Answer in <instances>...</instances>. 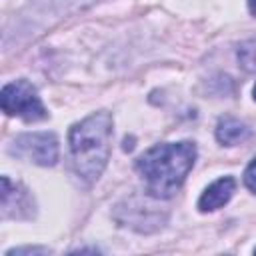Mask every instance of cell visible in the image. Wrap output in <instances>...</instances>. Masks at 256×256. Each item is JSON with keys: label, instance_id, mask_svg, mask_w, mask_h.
Returning a JSON list of instances; mask_svg holds the SVG:
<instances>
[{"label": "cell", "instance_id": "cell-1", "mask_svg": "<svg viewBox=\"0 0 256 256\" xmlns=\"http://www.w3.org/2000/svg\"><path fill=\"white\" fill-rule=\"evenodd\" d=\"M196 160L192 142H166L146 150L136 160V170L152 198H170L184 184Z\"/></svg>", "mask_w": 256, "mask_h": 256}, {"label": "cell", "instance_id": "cell-2", "mask_svg": "<svg viewBox=\"0 0 256 256\" xmlns=\"http://www.w3.org/2000/svg\"><path fill=\"white\" fill-rule=\"evenodd\" d=\"M112 116L106 110L94 112L70 128L68 144L76 176L86 184H94L110 158Z\"/></svg>", "mask_w": 256, "mask_h": 256}, {"label": "cell", "instance_id": "cell-3", "mask_svg": "<svg viewBox=\"0 0 256 256\" xmlns=\"http://www.w3.org/2000/svg\"><path fill=\"white\" fill-rule=\"evenodd\" d=\"M0 104L8 116H18L26 122H38L48 118V112L36 88L28 80H14L6 84L0 94Z\"/></svg>", "mask_w": 256, "mask_h": 256}, {"label": "cell", "instance_id": "cell-4", "mask_svg": "<svg viewBox=\"0 0 256 256\" xmlns=\"http://www.w3.org/2000/svg\"><path fill=\"white\" fill-rule=\"evenodd\" d=\"M10 154L40 166H54L58 160V138L52 132L20 134L10 146Z\"/></svg>", "mask_w": 256, "mask_h": 256}, {"label": "cell", "instance_id": "cell-5", "mask_svg": "<svg viewBox=\"0 0 256 256\" xmlns=\"http://www.w3.org/2000/svg\"><path fill=\"white\" fill-rule=\"evenodd\" d=\"M34 210H32L30 194L18 184H12L8 176H4L2 178V216L4 218H30Z\"/></svg>", "mask_w": 256, "mask_h": 256}, {"label": "cell", "instance_id": "cell-6", "mask_svg": "<svg viewBox=\"0 0 256 256\" xmlns=\"http://www.w3.org/2000/svg\"><path fill=\"white\" fill-rule=\"evenodd\" d=\"M234 188H236V180H234L232 176H224V178L216 180L214 184H210V186L202 192V196H200V200H198V208H200L202 212H212V210L222 208V206L232 198Z\"/></svg>", "mask_w": 256, "mask_h": 256}, {"label": "cell", "instance_id": "cell-7", "mask_svg": "<svg viewBox=\"0 0 256 256\" xmlns=\"http://www.w3.org/2000/svg\"><path fill=\"white\" fill-rule=\"evenodd\" d=\"M250 136H252L250 128H248L246 124H242L240 120H236V118H232V116H224V118L218 120L216 138H218L220 144L236 146V144L246 142Z\"/></svg>", "mask_w": 256, "mask_h": 256}, {"label": "cell", "instance_id": "cell-8", "mask_svg": "<svg viewBox=\"0 0 256 256\" xmlns=\"http://www.w3.org/2000/svg\"><path fill=\"white\" fill-rule=\"evenodd\" d=\"M244 184L248 186V190L256 192V158L248 164V168L244 172Z\"/></svg>", "mask_w": 256, "mask_h": 256}, {"label": "cell", "instance_id": "cell-9", "mask_svg": "<svg viewBox=\"0 0 256 256\" xmlns=\"http://www.w3.org/2000/svg\"><path fill=\"white\" fill-rule=\"evenodd\" d=\"M34 254V252H48L46 248H14V250H8L6 254L8 256H12V254Z\"/></svg>", "mask_w": 256, "mask_h": 256}, {"label": "cell", "instance_id": "cell-10", "mask_svg": "<svg viewBox=\"0 0 256 256\" xmlns=\"http://www.w3.org/2000/svg\"><path fill=\"white\" fill-rule=\"evenodd\" d=\"M248 8H250V12L256 16V0H248Z\"/></svg>", "mask_w": 256, "mask_h": 256}, {"label": "cell", "instance_id": "cell-11", "mask_svg": "<svg viewBox=\"0 0 256 256\" xmlns=\"http://www.w3.org/2000/svg\"><path fill=\"white\" fill-rule=\"evenodd\" d=\"M252 94H254V100H256V84H254V90H252Z\"/></svg>", "mask_w": 256, "mask_h": 256}]
</instances>
